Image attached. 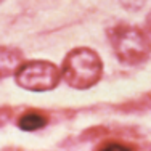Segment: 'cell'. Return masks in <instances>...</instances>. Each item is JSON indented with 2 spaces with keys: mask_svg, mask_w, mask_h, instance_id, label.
<instances>
[{
  "mask_svg": "<svg viewBox=\"0 0 151 151\" xmlns=\"http://www.w3.org/2000/svg\"><path fill=\"white\" fill-rule=\"evenodd\" d=\"M23 63V53L13 47H0V79L15 74Z\"/></svg>",
  "mask_w": 151,
  "mask_h": 151,
  "instance_id": "obj_4",
  "label": "cell"
},
{
  "mask_svg": "<svg viewBox=\"0 0 151 151\" xmlns=\"http://www.w3.org/2000/svg\"><path fill=\"white\" fill-rule=\"evenodd\" d=\"M12 116V109H8V108H0V125H3L6 121H8V117Z\"/></svg>",
  "mask_w": 151,
  "mask_h": 151,
  "instance_id": "obj_7",
  "label": "cell"
},
{
  "mask_svg": "<svg viewBox=\"0 0 151 151\" xmlns=\"http://www.w3.org/2000/svg\"><path fill=\"white\" fill-rule=\"evenodd\" d=\"M16 84L31 92L53 90L60 84V68L44 60L23 61L15 71Z\"/></svg>",
  "mask_w": 151,
  "mask_h": 151,
  "instance_id": "obj_3",
  "label": "cell"
},
{
  "mask_svg": "<svg viewBox=\"0 0 151 151\" xmlns=\"http://www.w3.org/2000/svg\"><path fill=\"white\" fill-rule=\"evenodd\" d=\"M16 124L24 132H34L48 124V116L40 113V111H34V109L26 111L24 114H21V117L18 119Z\"/></svg>",
  "mask_w": 151,
  "mask_h": 151,
  "instance_id": "obj_5",
  "label": "cell"
},
{
  "mask_svg": "<svg viewBox=\"0 0 151 151\" xmlns=\"http://www.w3.org/2000/svg\"><path fill=\"white\" fill-rule=\"evenodd\" d=\"M114 53L127 64L143 63L150 55L148 37L142 29L130 24H117L108 31Z\"/></svg>",
  "mask_w": 151,
  "mask_h": 151,
  "instance_id": "obj_2",
  "label": "cell"
},
{
  "mask_svg": "<svg viewBox=\"0 0 151 151\" xmlns=\"http://www.w3.org/2000/svg\"><path fill=\"white\" fill-rule=\"evenodd\" d=\"M96 150H117V151H132L135 150V145H127V143H119V142H105L98 146Z\"/></svg>",
  "mask_w": 151,
  "mask_h": 151,
  "instance_id": "obj_6",
  "label": "cell"
},
{
  "mask_svg": "<svg viewBox=\"0 0 151 151\" xmlns=\"http://www.w3.org/2000/svg\"><path fill=\"white\" fill-rule=\"evenodd\" d=\"M60 73L73 88L87 90L101 79L103 61L95 50L77 47L66 55Z\"/></svg>",
  "mask_w": 151,
  "mask_h": 151,
  "instance_id": "obj_1",
  "label": "cell"
}]
</instances>
